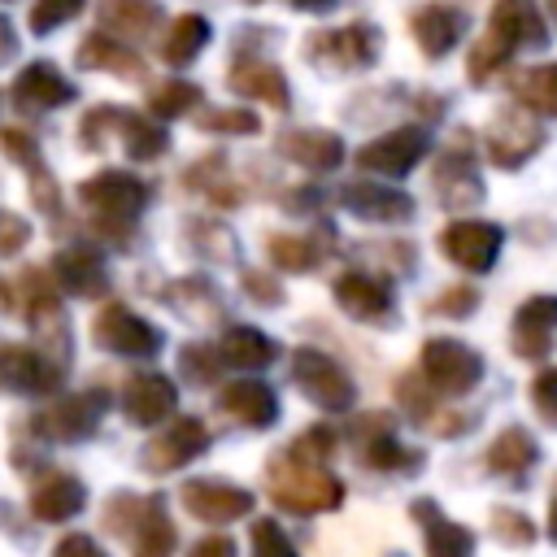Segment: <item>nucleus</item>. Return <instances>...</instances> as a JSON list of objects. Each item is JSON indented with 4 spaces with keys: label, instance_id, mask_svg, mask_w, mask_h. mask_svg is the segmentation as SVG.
I'll return each mask as SVG.
<instances>
[{
    "label": "nucleus",
    "instance_id": "nucleus-1",
    "mask_svg": "<svg viewBox=\"0 0 557 557\" xmlns=\"http://www.w3.org/2000/svg\"><path fill=\"white\" fill-rule=\"evenodd\" d=\"M548 30L531 0H496L487 17V35L470 52V83H487L518 48H544Z\"/></svg>",
    "mask_w": 557,
    "mask_h": 557
},
{
    "label": "nucleus",
    "instance_id": "nucleus-2",
    "mask_svg": "<svg viewBox=\"0 0 557 557\" xmlns=\"http://www.w3.org/2000/svg\"><path fill=\"white\" fill-rule=\"evenodd\" d=\"M265 479H270V500L287 513H331L344 505V483L322 461H300L292 453H278Z\"/></svg>",
    "mask_w": 557,
    "mask_h": 557
},
{
    "label": "nucleus",
    "instance_id": "nucleus-3",
    "mask_svg": "<svg viewBox=\"0 0 557 557\" xmlns=\"http://www.w3.org/2000/svg\"><path fill=\"white\" fill-rule=\"evenodd\" d=\"M148 196H152L148 183L135 178V174H126V170H100V174H91V178L78 183L83 209H87V213L100 222V231H109V235H126L131 222L144 213Z\"/></svg>",
    "mask_w": 557,
    "mask_h": 557
},
{
    "label": "nucleus",
    "instance_id": "nucleus-4",
    "mask_svg": "<svg viewBox=\"0 0 557 557\" xmlns=\"http://www.w3.org/2000/svg\"><path fill=\"white\" fill-rule=\"evenodd\" d=\"M422 379L444 396H466L483 379V357L461 339H426L422 344Z\"/></svg>",
    "mask_w": 557,
    "mask_h": 557
},
{
    "label": "nucleus",
    "instance_id": "nucleus-5",
    "mask_svg": "<svg viewBox=\"0 0 557 557\" xmlns=\"http://www.w3.org/2000/svg\"><path fill=\"white\" fill-rule=\"evenodd\" d=\"M292 374H296L300 392H305L318 409H326V413H344V409H352V400H357V387H352V379L344 374V366L331 361V357L318 352V348H296Z\"/></svg>",
    "mask_w": 557,
    "mask_h": 557
},
{
    "label": "nucleus",
    "instance_id": "nucleus-6",
    "mask_svg": "<svg viewBox=\"0 0 557 557\" xmlns=\"http://www.w3.org/2000/svg\"><path fill=\"white\" fill-rule=\"evenodd\" d=\"M492 165L500 170H518L522 161H531L540 148H544V126L535 122V113H527L522 104H509L492 117L487 126V139H483Z\"/></svg>",
    "mask_w": 557,
    "mask_h": 557
},
{
    "label": "nucleus",
    "instance_id": "nucleus-7",
    "mask_svg": "<svg viewBox=\"0 0 557 557\" xmlns=\"http://www.w3.org/2000/svg\"><path fill=\"white\" fill-rule=\"evenodd\" d=\"M305 57L326 70H370L379 57V30L370 22H352L339 30H318L305 39Z\"/></svg>",
    "mask_w": 557,
    "mask_h": 557
},
{
    "label": "nucleus",
    "instance_id": "nucleus-8",
    "mask_svg": "<svg viewBox=\"0 0 557 557\" xmlns=\"http://www.w3.org/2000/svg\"><path fill=\"white\" fill-rule=\"evenodd\" d=\"M500 226L496 222H479V218H457L440 231V252L470 270V274H487L496 265V252H500Z\"/></svg>",
    "mask_w": 557,
    "mask_h": 557
},
{
    "label": "nucleus",
    "instance_id": "nucleus-9",
    "mask_svg": "<svg viewBox=\"0 0 557 557\" xmlns=\"http://www.w3.org/2000/svg\"><path fill=\"white\" fill-rule=\"evenodd\" d=\"M91 339L117 357H152L161 348V331L126 305H104L91 322Z\"/></svg>",
    "mask_w": 557,
    "mask_h": 557
},
{
    "label": "nucleus",
    "instance_id": "nucleus-10",
    "mask_svg": "<svg viewBox=\"0 0 557 557\" xmlns=\"http://www.w3.org/2000/svg\"><path fill=\"white\" fill-rule=\"evenodd\" d=\"M422 157H426V131H418V126H400V131H387V135L370 139V144L357 152V165H361L366 174L400 178V174H409Z\"/></svg>",
    "mask_w": 557,
    "mask_h": 557
},
{
    "label": "nucleus",
    "instance_id": "nucleus-11",
    "mask_svg": "<svg viewBox=\"0 0 557 557\" xmlns=\"http://www.w3.org/2000/svg\"><path fill=\"white\" fill-rule=\"evenodd\" d=\"M109 396L104 392H78V396H61L52 400L44 413H35V431L48 440H87L104 413Z\"/></svg>",
    "mask_w": 557,
    "mask_h": 557
},
{
    "label": "nucleus",
    "instance_id": "nucleus-12",
    "mask_svg": "<svg viewBox=\"0 0 557 557\" xmlns=\"http://www.w3.org/2000/svg\"><path fill=\"white\" fill-rule=\"evenodd\" d=\"M205 448H209V431H205V422H200V418H174L161 435L148 440V448H144V466H148L152 474H170V470L196 461Z\"/></svg>",
    "mask_w": 557,
    "mask_h": 557
},
{
    "label": "nucleus",
    "instance_id": "nucleus-13",
    "mask_svg": "<svg viewBox=\"0 0 557 557\" xmlns=\"http://www.w3.org/2000/svg\"><path fill=\"white\" fill-rule=\"evenodd\" d=\"M178 496H183L187 513L200 522H235L252 509V492L222 483V479H191V483H183Z\"/></svg>",
    "mask_w": 557,
    "mask_h": 557
},
{
    "label": "nucleus",
    "instance_id": "nucleus-14",
    "mask_svg": "<svg viewBox=\"0 0 557 557\" xmlns=\"http://www.w3.org/2000/svg\"><path fill=\"white\" fill-rule=\"evenodd\" d=\"M331 292H335V305H339L348 318H357V322H383V318L392 313V305H396L392 287H387L383 278L366 274V270H344V274L331 283Z\"/></svg>",
    "mask_w": 557,
    "mask_h": 557
},
{
    "label": "nucleus",
    "instance_id": "nucleus-15",
    "mask_svg": "<svg viewBox=\"0 0 557 557\" xmlns=\"http://www.w3.org/2000/svg\"><path fill=\"white\" fill-rule=\"evenodd\" d=\"M74 100V83L52 65V61H30L26 70H17L13 78V104L26 109V113H39V109H61Z\"/></svg>",
    "mask_w": 557,
    "mask_h": 557
},
{
    "label": "nucleus",
    "instance_id": "nucleus-16",
    "mask_svg": "<svg viewBox=\"0 0 557 557\" xmlns=\"http://www.w3.org/2000/svg\"><path fill=\"white\" fill-rule=\"evenodd\" d=\"M174 405H178V387L165 374H152L148 370V374L126 379V387H122V413L135 426H157L161 418L174 413Z\"/></svg>",
    "mask_w": 557,
    "mask_h": 557
},
{
    "label": "nucleus",
    "instance_id": "nucleus-17",
    "mask_svg": "<svg viewBox=\"0 0 557 557\" xmlns=\"http://www.w3.org/2000/svg\"><path fill=\"white\" fill-rule=\"evenodd\" d=\"M57 383H61V370L44 352H35L26 344H0V387H9V392H52Z\"/></svg>",
    "mask_w": 557,
    "mask_h": 557
},
{
    "label": "nucleus",
    "instance_id": "nucleus-18",
    "mask_svg": "<svg viewBox=\"0 0 557 557\" xmlns=\"http://www.w3.org/2000/svg\"><path fill=\"white\" fill-rule=\"evenodd\" d=\"M344 209L366 218V222H405L413 218V200L396 187H383L379 178H361V183H348L344 187Z\"/></svg>",
    "mask_w": 557,
    "mask_h": 557
},
{
    "label": "nucleus",
    "instance_id": "nucleus-19",
    "mask_svg": "<svg viewBox=\"0 0 557 557\" xmlns=\"http://www.w3.org/2000/svg\"><path fill=\"white\" fill-rule=\"evenodd\" d=\"M226 87L244 100H265L270 109H287L292 104V91H287V78L278 74V65L270 61H257V57H244L231 65L226 74Z\"/></svg>",
    "mask_w": 557,
    "mask_h": 557
},
{
    "label": "nucleus",
    "instance_id": "nucleus-20",
    "mask_svg": "<svg viewBox=\"0 0 557 557\" xmlns=\"http://www.w3.org/2000/svg\"><path fill=\"white\" fill-rule=\"evenodd\" d=\"M278 152L292 157L300 170H313V174L339 170V161H344V144H339V135H331V131H313V126L283 131V135H278Z\"/></svg>",
    "mask_w": 557,
    "mask_h": 557
},
{
    "label": "nucleus",
    "instance_id": "nucleus-21",
    "mask_svg": "<svg viewBox=\"0 0 557 557\" xmlns=\"http://www.w3.org/2000/svg\"><path fill=\"white\" fill-rule=\"evenodd\" d=\"M83 505H87V487H83L74 474H65V470L44 474V479L35 483V492H30V513H35L39 522H65V518H74Z\"/></svg>",
    "mask_w": 557,
    "mask_h": 557
},
{
    "label": "nucleus",
    "instance_id": "nucleus-22",
    "mask_svg": "<svg viewBox=\"0 0 557 557\" xmlns=\"http://www.w3.org/2000/svg\"><path fill=\"white\" fill-rule=\"evenodd\" d=\"M553 331H557V296H531L513 318V352L544 357L553 348Z\"/></svg>",
    "mask_w": 557,
    "mask_h": 557
},
{
    "label": "nucleus",
    "instance_id": "nucleus-23",
    "mask_svg": "<svg viewBox=\"0 0 557 557\" xmlns=\"http://www.w3.org/2000/svg\"><path fill=\"white\" fill-rule=\"evenodd\" d=\"M52 278H57L65 292H74V296H100V292L109 287L104 261H100V252L87 248V244L61 248V252L52 257Z\"/></svg>",
    "mask_w": 557,
    "mask_h": 557
},
{
    "label": "nucleus",
    "instance_id": "nucleus-24",
    "mask_svg": "<svg viewBox=\"0 0 557 557\" xmlns=\"http://www.w3.org/2000/svg\"><path fill=\"white\" fill-rule=\"evenodd\" d=\"M222 409L235 422H244L252 431H265L278 418V396L265 383H257V379H239V383H226L222 387Z\"/></svg>",
    "mask_w": 557,
    "mask_h": 557
},
{
    "label": "nucleus",
    "instance_id": "nucleus-25",
    "mask_svg": "<svg viewBox=\"0 0 557 557\" xmlns=\"http://www.w3.org/2000/svg\"><path fill=\"white\" fill-rule=\"evenodd\" d=\"M413 518L426 522V557H474V535L470 527L440 518L435 500H413Z\"/></svg>",
    "mask_w": 557,
    "mask_h": 557
},
{
    "label": "nucleus",
    "instance_id": "nucleus-26",
    "mask_svg": "<svg viewBox=\"0 0 557 557\" xmlns=\"http://www.w3.org/2000/svg\"><path fill=\"white\" fill-rule=\"evenodd\" d=\"M461 26H466V17L457 9H448V4H426V9L413 13V39H418V48L426 57L453 52V44L461 39Z\"/></svg>",
    "mask_w": 557,
    "mask_h": 557
},
{
    "label": "nucleus",
    "instance_id": "nucleus-27",
    "mask_svg": "<svg viewBox=\"0 0 557 557\" xmlns=\"http://www.w3.org/2000/svg\"><path fill=\"white\" fill-rule=\"evenodd\" d=\"M274 357H278V344L257 326H231L218 344V361H226L235 370H265Z\"/></svg>",
    "mask_w": 557,
    "mask_h": 557
},
{
    "label": "nucleus",
    "instance_id": "nucleus-28",
    "mask_svg": "<svg viewBox=\"0 0 557 557\" xmlns=\"http://www.w3.org/2000/svg\"><path fill=\"white\" fill-rule=\"evenodd\" d=\"M535 457H540V448H535V435L531 431H522V426H505L492 444H487V470L492 474H505V479H518V474H527L531 466H535Z\"/></svg>",
    "mask_w": 557,
    "mask_h": 557
},
{
    "label": "nucleus",
    "instance_id": "nucleus-29",
    "mask_svg": "<svg viewBox=\"0 0 557 557\" xmlns=\"http://www.w3.org/2000/svg\"><path fill=\"white\" fill-rule=\"evenodd\" d=\"M161 22V4L157 0H100V26L109 35L122 39H144L152 35Z\"/></svg>",
    "mask_w": 557,
    "mask_h": 557
},
{
    "label": "nucleus",
    "instance_id": "nucleus-30",
    "mask_svg": "<svg viewBox=\"0 0 557 557\" xmlns=\"http://www.w3.org/2000/svg\"><path fill=\"white\" fill-rule=\"evenodd\" d=\"M78 65L83 70H104V74H117V78H139L144 74V61L122 48V39L113 35H87L78 44Z\"/></svg>",
    "mask_w": 557,
    "mask_h": 557
},
{
    "label": "nucleus",
    "instance_id": "nucleus-31",
    "mask_svg": "<svg viewBox=\"0 0 557 557\" xmlns=\"http://www.w3.org/2000/svg\"><path fill=\"white\" fill-rule=\"evenodd\" d=\"M435 191H440V200L448 205V209H466V205H479L483 200V183H479V174L470 170V161L457 152H448L440 165H435Z\"/></svg>",
    "mask_w": 557,
    "mask_h": 557
},
{
    "label": "nucleus",
    "instance_id": "nucleus-32",
    "mask_svg": "<svg viewBox=\"0 0 557 557\" xmlns=\"http://www.w3.org/2000/svg\"><path fill=\"white\" fill-rule=\"evenodd\" d=\"M131 535H135V557H170L174 553V540H178L170 513L161 509V500H144L139 505Z\"/></svg>",
    "mask_w": 557,
    "mask_h": 557
},
{
    "label": "nucleus",
    "instance_id": "nucleus-33",
    "mask_svg": "<svg viewBox=\"0 0 557 557\" xmlns=\"http://www.w3.org/2000/svg\"><path fill=\"white\" fill-rule=\"evenodd\" d=\"M513 100L535 117H557V65H535L513 83Z\"/></svg>",
    "mask_w": 557,
    "mask_h": 557
},
{
    "label": "nucleus",
    "instance_id": "nucleus-34",
    "mask_svg": "<svg viewBox=\"0 0 557 557\" xmlns=\"http://www.w3.org/2000/svg\"><path fill=\"white\" fill-rule=\"evenodd\" d=\"M205 44H209V22H205L200 13H183V17H174L170 35L161 39V57H165L170 65H187V61L200 57Z\"/></svg>",
    "mask_w": 557,
    "mask_h": 557
},
{
    "label": "nucleus",
    "instance_id": "nucleus-35",
    "mask_svg": "<svg viewBox=\"0 0 557 557\" xmlns=\"http://www.w3.org/2000/svg\"><path fill=\"white\" fill-rule=\"evenodd\" d=\"M122 126V148L131 161H152L165 152V131L152 122V117H139V113H122L117 117Z\"/></svg>",
    "mask_w": 557,
    "mask_h": 557
},
{
    "label": "nucleus",
    "instance_id": "nucleus-36",
    "mask_svg": "<svg viewBox=\"0 0 557 557\" xmlns=\"http://www.w3.org/2000/svg\"><path fill=\"white\" fill-rule=\"evenodd\" d=\"M191 104H200V87H196V83H187V78L161 83V87L152 91V100H148L152 117H183Z\"/></svg>",
    "mask_w": 557,
    "mask_h": 557
},
{
    "label": "nucleus",
    "instance_id": "nucleus-37",
    "mask_svg": "<svg viewBox=\"0 0 557 557\" xmlns=\"http://www.w3.org/2000/svg\"><path fill=\"white\" fill-rule=\"evenodd\" d=\"M270 261L278 270H309L318 265V248L313 239H300V235H270Z\"/></svg>",
    "mask_w": 557,
    "mask_h": 557
},
{
    "label": "nucleus",
    "instance_id": "nucleus-38",
    "mask_svg": "<svg viewBox=\"0 0 557 557\" xmlns=\"http://www.w3.org/2000/svg\"><path fill=\"white\" fill-rule=\"evenodd\" d=\"M83 4H87V0H35L26 22H30V30H35V35H48V30L65 26L70 17H78V13H83Z\"/></svg>",
    "mask_w": 557,
    "mask_h": 557
},
{
    "label": "nucleus",
    "instance_id": "nucleus-39",
    "mask_svg": "<svg viewBox=\"0 0 557 557\" xmlns=\"http://www.w3.org/2000/svg\"><path fill=\"white\" fill-rule=\"evenodd\" d=\"M248 540H252V557H296L292 540L283 535V527L274 518H257Z\"/></svg>",
    "mask_w": 557,
    "mask_h": 557
},
{
    "label": "nucleus",
    "instance_id": "nucleus-40",
    "mask_svg": "<svg viewBox=\"0 0 557 557\" xmlns=\"http://www.w3.org/2000/svg\"><path fill=\"white\" fill-rule=\"evenodd\" d=\"M196 126H200V131H235V135H252L261 122H257V113H248V109H209V113H196Z\"/></svg>",
    "mask_w": 557,
    "mask_h": 557
},
{
    "label": "nucleus",
    "instance_id": "nucleus-41",
    "mask_svg": "<svg viewBox=\"0 0 557 557\" xmlns=\"http://www.w3.org/2000/svg\"><path fill=\"white\" fill-rule=\"evenodd\" d=\"M492 535H496L500 544H531V540H535V527H531V518L518 513V509H496V513H492Z\"/></svg>",
    "mask_w": 557,
    "mask_h": 557
},
{
    "label": "nucleus",
    "instance_id": "nucleus-42",
    "mask_svg": "<svg viewBox=\"0 0 557 557\" xmlns=\"http://www.w3.org/2000/svg\"><path fill=\"white\" fill-rule=\"evenodd\" d=\"M331 448H335V431H331V426H309V431H300V440H296L287 453L300 457V461H322V466H326Z\"/></svg>",
    "mask_w": 557,
    "mask_h": 557
},
{
    "label": "nucleus",
    "instance_id": "nucleus-43",
    "mask_svg": "<svg viewBox=\"0 0 557 557\" xmlns=\"http://www.w3.org/2000/svg\"><path fill=\"white\" fill-rule=\"evenodd\" d=\"M0 148H4V157L22 161L30 174H39V170H44V161H39V148H35V139H30L26 131H17V126L0 131Z\"/></svg>",
    "mask_w": 557,
    "mask_h": 557
},
{
    "label": "nucleus",
    "instance_id": "nucleus-44",
    "mask_svg": "<svg viewBox=\"0 0 557 557\" xmlns=\"http://www.w3.org/2000/svg\"><path fill=\"white\" fill-rule=\"evenodd\" d=\"M531 405H535V413H540L544 422L557 426V366L535 374V383H531Z\"/></svg>",
    "mask_w": 557,
    "mask_h": 557
},
{
    "label": "nucleus",
    "instance_id": "nucleus-45",
    "mask_svg": "<svg viewBox=\"0 0 557 557\" xmlns=\"http://www.w3.org/2000/svg\"><path fill=\"white\" fill-rule=\"evenodd\" d=\"M183 374L196 379V383H213V374H218V352H209L205 344H187V348H183Z\"/></svg>",
    "mask_w": 557,
    "mask_h": 557
},
{
    "label": "nucleus",
    "instance_id": "nucleus-46",
    "mask_svg": "<svg viewBox=\"0 0 557 557\" xmlns=\"http://www.w3.org/2000/svg\"><path fill=\"white\" fill-rule=\"evenodd\" d=\"M479 305V296H474V287H448V292H440L435 296V313H448V318H466L470 309Z\"/></svg>",
    "mask_w": 557,
    "mask_h": 557
},
{
    "label": "nucleus",
    "instance_id": "nucleus-47",
    "mask_svg": "<svg viewBox=\"0 0 557 557\" xmlns=\"http://www.w3.org/2000/svg\"><path fill=\"white\" fill-rule=\"evenodd\" d=\"M244 292L252 300H261V305H278L283 300V287L270 274H261V270H244Z\"/></svg>",
    "mask_w": 557,
    "mask_h": 557
},
{
    "label": "nucleus",
    "instance_id": "nucleus-48",
    "mask_svg": "<svg viewBox=\"0 0 557 557\" xmlns=\"http://www.w3.org/2000/svg\"><path fill=\"white\" fill-rule=\"evenodd\" d=\"M26 235H30V226H26L17 213H0V257L17 252V248L26 244Z\"/></svg>",
    "mask_w": 557,
    "mask_h": 557
},
{
    "label": "nucleus",
    "instance_id": "nucleus-49",
    "mask_svg": "<svg viewBox=\"0 0 557 557\" xmlns=\"http://www.w3.org/2000/svg\"><path fill=\"white\" fill-rule=\"evenodd\" d=\"M52 557H109L91 535H65L57 548H52Z\"/></svg>",
    "mask_w": 557,
    "mask_h": 557
},
{
    "label": "nucleus",
    "instance_id": "nucleus-50",
    "mask_svg": "<svg viewBox=\"0 0 557 557\" xmlns=\"http://www.w3.org/2000/svg\"><path fill=\"white\" fill-rule=\"evenodd\" d=\"M187 557H235V540L231 535H205L191 544Z\"/></svg>",
    "mask_w": 557,
    "mask_h": 557
},
{
    "label": "nucleus",
    "instance_id": "nucleus-51",
    "mask_svg": "<svg viewBox=\"0 0 557 557\" xmlns=\"http://www.w3.org/2000/svg\"><path fill=\"white\" fill-rule=\"evenodd\" d=\"M13 48H17V35H13V26L0 17V61H9V57H13Z\"/></svg>",
    "mask_w": 557,
    "mask_h": 557
},
{
    "label": "nucleus",
    "instance_id": "nucleus-52",
    "mask_svg": "<svg viewBox=\"0 0 557 557\" xmlns=\"http://www.w3.org/2000/svg\"><path fill=\"white\" fill-rule=\"evenodd\" d=\"M296 9H305V13H331L335 9V0H292Z\"/></svg>",
    "mask_w": 557,
    "mask_h": 557
},
{
    "label": "nucleus",
    "instance_id": "nucleus-53",
    "mask_svg": "<svg viewBox=\"0 0 557 557\" xmlns=\"http://www.w3.org/2000/svg\"><path fill=\"white\" fill-rule=\"evenodd\" d=\"M548 535L557 540V483H553V496H548Z\"/></svg>",
    "mask_w": 557,
    "mask_h": 557
},
{
    "label": "nucleus",
    "instance_id": "nucleus-54",
    "mask_svg": "<svg viewBox=\"0 0 557 557\" xmlns=\"http://www.w3.org/2000/svg\"><path fill=\"white\" fill-rule=\"evenodd\" d=\"M548 9H553V22H557V0H548Z\"/></svg>",
    "mask_w": 557,
    "mask_h": 557
}]
</instances>
